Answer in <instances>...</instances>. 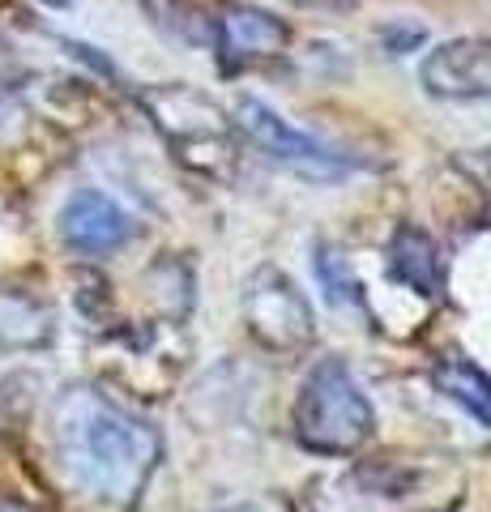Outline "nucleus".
I'll list each match as a JSON object with an SVG mask.
<instances>
[{"label":"nucleus","instance_id":"13","mask_svg":"<svg viewBox=\"0 0 491 512\" xmlns=\"http://www.w3.org/2000/svg\"><path fill=\"white\" fill-rule=\"evenodd\" d=\"M43 5H56V9H65V5H73V0H43Z\"/></svg>","mask_w":491,"mask_h":512},{"label":"nucleus","instance_id":"6","mask_svg":"<svg viewBox=\"0 0 491 512\" xmlns=\"http://www.w3.org/2000/svg\"><path fill=\"white\" fill-rule=\"evenodd\" d=\"M291 39H295L291 26L282 22L278 13L257 9V5H240V0H227V5H218L210 47L218 52L223 73H240V69H248V64L278 60L291 47Z\"/></svg>","mask_w":491,"mask_h":512},{"label":"nucleus","instance_id":"11","mask_svg":"<svg viewBox=\"0 0 491 512\" xmlns=\"http://www.w3.org/2000/svg\"><path fill=\"white\" fill-rule=\"evenodd\" d=\"M150 18L184 43H210L218 0H141Z\"/></svg>","mask_w":491,"mask_h":512},{"label":"nucleus","instance_id":"7","mask_svg":"<svg viewBox=\"0 0 491 512\" xmlns=\"http://www.w3.org/2000/svg\"><path fill=\"white\" fill-rule=\"evenodd\" d=\"M419 82L432 99L445 103L491 99V35H462L436 43L419 64Z\"/></svg>","mask_w":491,"mask_h":512},{"label":"nucleus","instance_id":"4","mask_svg":"<svg viewBox=\"0 0 491 512\" xmlns=\"http://www.w3.org/2000/svg\"><path fill=\"white\" fill-rule=\"evenodd\" d=\"M240 308H244V325L252 333V342L265 346L269 355H304L316 342L312 303L274 265H265L248 278Z\"/></svg>","mask_w":491,"mask_h":512},{"label":"nucleus","instance_id":"2","mask_svg":"<svg viewBox=\"0 0 491 512\" xmlns=\"http://www.w3.org/2000/svg\"><path fill=\"white\" fill-rule=\"evenodd\" d=\"M154 128L163 133L171 158L205 184H231L244 167V137L231 111L193 86H150L141 94Z\"/></svg>","mask_w":491,"mask_h":512},{"label":"nucleus","instance_id":"3","mask_svg":"<svg viewBox=\"0 0 491 512\" xmlns=\"http://www.w3.org/2000/svg\"><path fill=\"white\" fill-rule=\"evenodd\" d=\"M295 440L321 457H351L376 431V410L342 359L316 363L291 410Z\"/></svg>","mask_w":491,"mask_h":512},{"label":"nucleus","instance_id":"12","mask_svg":"<svg viewBox=\"0 0 491 512\" xmlns=\"http://www.w3.org/2000/svg\"><path fill=\"white\" fill-rule=\"evenodd\" d=\"M316 274H321V282L329 286V299H338V303H351L359 299L355 291V278H351V269H346V261L334 252V248H321V256H316Z\"/></svg>","mask_w":491,"mask_h":512},{"label":"nucleus","instance_id":"9","mask_svg":"<svg viewBox=\"0 0 491 512\" xmlns=\"http://www.w3.org/2000/svg\"><path fill=\"white\" fill-rule=\"evenodd\" d=\"M389 278L402 282L406 291H415L423 299L440 303L445 299V286H449V261L440 244L432 239V231H423L419 222H402L398 231L389 235Z\"/></svg>","mask_w":491,"mask_h":512},{"label":"nucleus","instance_id":"5","mask_svg":"<svg viewBox=\"0 0 491 512\" xmlns=\"http://www.w3.org/2000/svg\"><path fill=\"white\" fill-rule=\"evenodd\" d=\"M231 120H235V128H240L244 141H252V146H257L261 154H269L274 163L308 175V180L334 184V180H342V175L355 171V158H346L342 150L325 146L321 137H312V133H304V128L287 124L274 107L261 103V99H240L235 111H231Z\"/></svg>","mask_w":491,"mask_h":512},{"label":"nucleus","instance_id":"10","mask_svg":"<svg viewBox=\"0 0 491 512\" xmlns=\"http://www.w3.org/2000/svg\"><path fill=\"white\" fill-rule=\"evenodd\" d=\"M432 384L453 406H462L474 423H483L491 431V376L474 359L457 355V350H445V355L432 363Z\"/></svg>","mask_w":491,"mask_h":512},{"label":"nucleus","instance_id":"8","mask_svg":"<svg viewBox=\"0 0 491 512\" xmlns=\"http://www.w3.org/2000/svg\"><path fill=\"white\" fill-rule=\"evenodd\" d=\"M129 235H133V218L99 188L73 192L65 210H60V239H65L69 252L103 256V252H116L120 244H129Z\"/></svg>","mask_w":491,"mask_h":512},{"label":"nucleus","instance_id":"1","mask_svg":"<svg viewBox=\"0 0 491 512\" xmlns=\"http://www.w3.org/2000/svg\"><path fill=\"white\" fill-rule=\"evenodd\" d=\"M52 440L73 487L112 508H133L163 457L158 431L99 389L60 393Z\"/></svg>","mask_w":491,"mask_h":512}]
</instances>
